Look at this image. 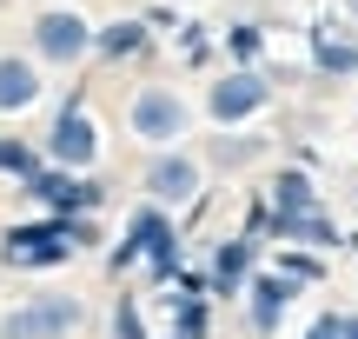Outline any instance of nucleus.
I'll return each instance as SVG.
<instances>
[{"mask_svg":"<svg viewBox=\"0 0 358 339\" xmlns=\"http://www.w3.org/2000/svg\"><path fill=\"white\" fill-rule=\"evenodd\" d=\"M266 207L279 213V220H292V213H319V186H312V173H306V167H285V173H272V186H266Z\"/></svg>","mask_w":358,"mask_h":339,"instance_id":"obj_13","label":"nucleus"},{"mask_svg":"<svg viewBox=\"0 0 358 339\" xmlns=\"http://www.w3.org/2000/svg\"><path fill=\"white\" fill-rule=\"evenodd\" d=\"M292 279H279V273H252V279H245V319H252V326L259 333H272V326H279V319H285V306H292Z\"/></svg>","mask_w":358,"mask_h":339,"instance_id":"obj_11","label":"nucleus"},{"mask_svg":"<svg viewBox=\"0 0 358 339\" xmlns=\"http://www.w3.org/2000/svg\"><path fill=\"white\" fill-rule=\"evenodd\" d=\"M100 146H106L100 113L87 106V93H66L47 113V146H40V160L60 167V173H87V167H100Z\"/></svg>","mask_w":358,"mask_h":339,"instance_id":"obj_2","label":"nucleus"},{"mask_svg":"<svg viewBox=\"0 0 358 339\" xmlns=\"http://www.w3.org/2000/svg\"><path fill=\"white\" fill-rule=\"evenodd\" d=\"M206 153H213V167H245L259 153V140H206Z\"/></svg>","mask_w":358,"mask_h":339,"instance_id":"obj_23","label":"nucleus"},{"mask_svg":"<svg viewBox=\"0 0 358 339\" xmlns=\"http://www.w3.org/2000/svg\"><path fill=\"white\" fill-rule=\"evenodd\" d=\"M306 339H345V319H338V313H319L306 326Z\"/></svg>","mask_w":358,"mask_h":339,"instance_id":"obj_24","label":"nucleus"},{"mask_svg":"<svg viewBox=\"0 0 358 339\" xmlns=\"http://www.w3.org/2000/svg\"><path fill=\"white\" fill-rule=\"evenodd\" d=\"M127 266H146V279L153 286H179V220L159 207H133L127 213V240L113 247V273H127Z\"/></svg>","mask_w":358,"mask_h":339,"instance_id":"obj_1","label":"nucleus"},{"mask_svg":"<svg viewBox=\"0 0 358 339\" xmlns=\"http://www.w3.org/2000/svg\"><path fill=\"white\" fill-rule=\"evenodd\" d=\"M272 240H299L306 253H325V247H338V226H332V213H292V220H279L272 213Z\"/></svg>","mask_w":358,"mask_h":339,"instance_id":"obj_15","label":"nucleus"},{"mask_svg":"<svg viewBox=\"0 0 358 339\" xmlns=\"http://www.w3.org/2000/svg\"><path fill=\"white\" fill-rule=\"evenodd\" d=\"M146 207H159V213H179V207H192V200H199V186H206V167L192 153H153L146 160Z\"/></svg>","mask_w":358,"mask_h":339,"instance_id":"obj_9","label":"nucleus"},{"mask_svg":"<svg viewBox=\"0 0 358 339\" xmlns=\"http://www.w3.org/2000/svg\"><path fill=\"white\" fill-rule=\"evenodd\" d=\"M352 247H358V240H352Z\"/></svg>","mask_w":358,"mask_h":339,"instance_id":"obj_29","label":"nucleus"},{"mask_svg":"<svg viewBox=\"0 0 358 339\" xmlns=\"http://www.w3.org/2000/svg\"><path fill=\"white\" fill-rule=\"evenodd\" d=\"M279 279H292V286H312V279L325 273V260L319 253H306V247H292V253H279V266H272Z\"/></svg>","mask_w":358,"mask_h":339,"instance_id":"obj_20","label":"nucleus"},{"mask_svg":"<svg viewBox=\"0 0 358 339\" xmlns=\"http://www.w3.org/2000/svg\"><path fill=\"white\" fill-rule=\"evenodd\" d=\"M312 60L325 67V74H358V47H345V40H312Z\"/></svg>","mask_w":358,"mask_h":339,"instance_id":"obj_21","label":"nucleus"},{"mask_svg":"<svg viewBox=\"0 0 358 339\" xmlns=\"http://www.w3.org/2000/svg\"><path fill=\"white\" fill-rule=\"evenodd\" d=\"M27 53L40 67H80L93 53V20L80 7H34L27 20Z\"/></svg>","mask_w":358,"mask_h":339,"instance_id":"obj_4","label":"nucleus"},{"mask_svg":"<svg viewBox=\"0 0 358 339\" xmlns=\"http://www.w3.org/2000/svg\"><path fill=\"white\" fill-rule=\"evenodd\" d=\"M166 339H173V333H166Z\"/></svg>","mask_w":358,"mask_h":339,"instance_id":"obj_30","label":"nucleus"},{"mask_svg":"<svg viewBox=\"0 0 358 339\" xmlns=\"http://www.w3.org/2000/svg\"><path fill=\"white\" fill-rule=\"evenodd\" d=\"M146 40H153V27H146L140 13L93 27V53H100V60H133V53H146Z\"/></svg>","mask_w":358,"mask_h":339,"instance_id":"obj_14","label":"nucleus"},{"mask_svg":"<svg viewBox=\"0 0 358 339\" xmlns=\"http://www.w3.org/2000/svg\"><path fill=\"white\" fill-rule=\"evenodd\" d=\"M34 7H73V0H34Z\"/></svg>","mask_w":358,"mask_h":339,"instance_id":"obj_25","label":"nucleus"},{"mask_svg":"<svg viewBox=\"0 0 358 339\" xmlns=\"http://www.w3.org/2000/svg\"><path fill=\"white\" fill-rule=\"evenodd\" d=\"M226 47H232V53H239V67H252V60H259V53H266V34H259V27H252V20H239V27H232V34H226Z\"/></svg>","mask_w":358,"mask_h":339,"instance_id":"obj_22","label":"nucleus"},{"mask_svg":"<svg viewBox=\"0 0 358 339\" xmlns=\"http://www.w3.org/2000/svg\"><path fill=\"white\" fill-rule=\"evenodd\" d=\"M345 13H352V20H358V0H345Z\"/></svg>","mask_w":358,"mask_h":339,"instance_id":"obj_27","label":"nucleus"},{"mask_svg":"<svg viewBox=\"0 0 358 339\" xmlns=\"http://www.w3.org/2000/svg\"><path fill=\"white\" fill-rule=\"evenodd\" d=\"M87 326V300L73 293H34L0 319V339H73Z\"/></svg>","mask_w":358,"mask_h":339,"instance_id":"obj_5","label":"nucleus"},{"mask_svg":"<svg viewBox=\"0 0 358 339\" xmlns=\"http://www.w3.org/2000/svg\"><path fill=\"white\" fill-rule=\"evenodd\" d=\"M47 100V67L34 53H0V113H27Z\"/></svg>","mask_w":358,"mask_h":339,"instance_id":"obj_10","label":"nucleus"},{"mask_svg":"<svg viewBox=\"0 0 358 339\" xmlns=\"http://www.w3.org/2000/svg\"><path fill=\"white\" fill-rule=\"evenodd\" d=\"M66 260H73V247L60 240V226H53L47 213L0 233V266H13V273H53V266H66Z\"/></svg>","mask_w":358,"mask_h":339,"instance_id":"obj_8","label":"nucleus"},{"mask_svg":"<svg viewBox=\"0 0 358 339\" xmlns=\"http://www.w3.org/2000/svg\"><path fill=\"white\" fill-rule=\"evenodd\" d=\"M127 133H133V140H146V146H159V153H173V146L192 133L186 93L166 87V80H146V87L127 100Z\"/></svg>","mask_w":358,"mask_h":339,"instance_id":"obj_3","label":"nucleus"},{"mask_svg":"<svg viewBox=\"0 0 358 339\" xmlns=\"http://www.w3.org/2000/svg\"><path fill=\"white\" fill-rule=\"evenodd\" d=\"M159 300L173 306V339H206L213 333V300H206V293H159Z\"/></svg>","mask_w":358,"mask_h":339,"instance_id":"obj_16","label":"nucleus"},{"mask_svg":"<svg viewBox=\"0 0 358 339\" xmlns=\"http://www.w3.org/2000/svg\"><path fill=\"white\" fill-rule=\"evenodd\" d=\"M53 226H60V240L73 253H87V247H100V220H93V213H47Z\"/></svg>","mask_w":358,"mask_h":339,"instance_id":"obj_19","label":"nucleus"},{"mask_svg":"<svg viewBox=\"0 0 358 339\" xmlns=\"http://www.w3.org/2000/svg\"><path fill=\"white\" fill-rule=\"evenodd\" d=\"M106 339H153V333H146V313H140V300H133V293H120V300H113Z\"/></svg>","mask_w":358,"mask_h":339,"instance_id":"obj_18","label":"nucleus"},{"mask_svg":"<svg viewBox=\"0 0 358 339\" xmlns=\"http://www.w3.org/2000/svg\"><path fill=\"white\" fill-rule=\"evenodd\" d=\"M345 339H358V319H345Z\"/></svg>","mask_w":358,"mask_h":339,"instance_id":"obj_26","label":"nucleus"},{"mask_svg":"<svg viewBox=\"0 0 358 339\" xmlns=\"http://www.w3.org/2000/svg\"><path fill=\"white\" fill-rule=\"evenodd\" d=\"M272 106V80L259 74V67H232V74H219L213 87H206V120L213 127H245V120H259Z\"/></svg>","mask_w":358,"mask_h":339,"instance_id":"obj_7","label":"nucleus"},{"mask_svg":"<svg viewBox=\"0 0 358 339\" xmlns=\"http://www.w3.org/2000/svg\"><path fill=\"white\" fill-rule=\"evenodd\" d=\"M252 240H219L213 266H206V300L213 293H245V279H252Z\"/></svg>","mask_w":358,"mask_h":339,"instance_id":"obj_12","label":"nucleus"},{"mask_svg":"<svg viewBox=\"0 0 358 339\" xmlns=\"http://www.w3.org/2000/svg\"><path fill=\"white\" fill-rule=\"evenodd\" d=\"M20 193L34 200L40 213H93V220H100L106 200H113V186L93 180V173H60V167H47V160H40V173L20 186Z\"/></svg>","mask_w":358,"mask_h":339,"instance_id":"obj_6","label":"nucleus"},{"mask_svg":"<svg viewBox=\"0 0 358 339\" xmlns=\"http://www.w3.org/2000/svg\"><path fill=\"white\" fill-rule=\"evenodd\" d=\"M40 173V146L34 140H20V133H0V180H34Z\"/></svg>","mask_w":358,"mask_h":339,"instance_id":"obj_17","label":"nucleus"},{"mask_svg":"<svg viewBox=\"0 0 358 339\" xmlns=\"http://www.w3.org/2000/svg\"><path fill=\"white\" fill-rule=\"evenodd\" d=\"M7 7H13V0H0V13H7Z\"/></svg>","mask_w":358,"mask_h":339,"instance_id":"obj_28","label":"nucleus"}]
</instances>
